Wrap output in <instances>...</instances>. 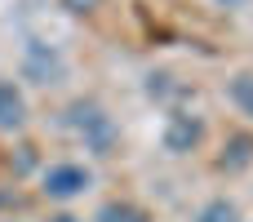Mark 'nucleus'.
<instances>
[{
    "instance_id": "nucleus-1",
    "label": "nucleus",
    "mask_w": 253,
    "mask_h": 222,
    "mask_svg": "<svg viewBox=\"0 0 253 222\" xmlns=\"http://www.w3.org/2000/svg\"><path fill=\"white\" fill-rule=\"evenodd\" d=\"M62 129H67L89 156H98V160H107V156L116 151V142H120L116 120H111V111H107L98 98H76V102H67V107H62Z\"/></svg>"
},
{
    "instance_id": "nucleus-14",
    "label": "nucleus",
    "mask_w": 253,
    "mask_h": 222,
    "mask_svg": "<svg viewBox=\"0 0 253 222\" xmlns=\"http://www.w3.org/2000/svg\"><path fill=\"white\" fill-rule=\"evenodd\" d=\"M49 222H80V218H71V214H58V218H49Z\"/></svg>"
},
{
    "instance_id": "nucleus-5",
    "label": "nucleus",
    "mask_w": 253,
    "mask_h": 222,
    "mask_svg": "<svg viewBox=\"0 0 253 222\" xmlns=\"http://www.w3.org/2000/svg\"><path fill=\"white\" fill-rule=\"evenodd\" d=\"M213 169L227 174V178H240L245 169H253V133L249 129H236V133L222 138V151H218Z\"/></svg>"
},
{
    "instance_id": "nucleus-8",
    "label": "nucleus",
    "mask_w": 253,
    "mask_h": 222,
    "mask_svg": "<svg viewBox=\"0 0 253 222\" xmlns=\"http://www.w3.org/2000/svg\"><path fill=\"white\" fill-rule=\"evenodd\" d=\"M93 222H151V214L142 205H133V200H107Z\"/></svg>"
},
{
    "instance_id": "nucleus-9",
    "label": "nucleus",
    "mask_w": 253,
    "mask_h": 222,
    "mask_svg": "<svg viewBox=\"0 0 253 222\" xmlns=\"http://www.w3.org/2000/svg\"><path fill=\"white\" fill-rule=\"evenodd\" d=\"M196 222H240V205H236V200H227V196H213V200H205V205H200Z\"/></svg>"
},
{
    "instance_id": "nucleus-6",
    "label": "nucleus",
    "mask_w": 253,
    "mask_h": 222,
    "mask_svg": "<svg viewBox=\"0 0 253 222\" xmlns=\"http://www.w3.org/2000/svg\"><path fill=\"white\" fill-rule=\"evenodd\" d=\"M27 120H31V111H27L22 85L9 80V76H0V133H22Z\"/></svg>"
},
{
    "instance_id": "nucleus-13",
    "label": "nucleus",
    "mask_w": 253,
    "mask_h": 222,
    "mask_svg": "<svg viewBox=\"0 0 253 222\" xmlns=\"http://www.w3.org/2000/svg\"><path fill=\"white\" fill-rule=\"evenodd\" d=\"M213 4H218V9H245L249 0H213Z\"/></svg>"
},
{
    "instance_id": "nucleus-11",
    "label": "nucleus",
    "mask_w": 253,
    "mask_h": 222,
    "mask_svg": "<svg viewBox=\"0 0 253 222\" xmlns=\"http://www.w3.org/2000/svg\"><path fill=\"white\" fill-rule=\"evenodd\" d=\"M58 4H62L71 18H89V13H98V9H102V0H58Z\"/></svg>"
},
{
    "instance_id": "nucleus-7",
    "label": "nucleus",
    "mask_w": 253,
    "mask_h": 222,
    "mask_svg": "<svg viewBox=\"0 0 253 222\" xmlns=\"http://www.w3.org/2000/svg\"><path fill=\"white\" fill-rule=\"evenodd\" d=\"M227 102H231L245 120H253V67L236 71V76L227 80Z\"/></svg>"
},
{
    "instance_id": "nucleus-3",
    "label": "nucleus",
    "mask_w": 253,
    "mask_h": 222,
    "mask_svg": "<svg viewBox=\"0 0 253 222\" xmlns=\"http://www.w3.org/2000/svg\"><path fill=\"white\" fill-rule=\"evenodd\" d=\"M200 142H205V116L191 107H169L165 129H160L165 156H191V151H200Z\"/></svg>"
},
{
    "instance_id": "nucleus-12",
    "label": "nucleus",
    "mask_w": 253,
    "mask_h": 222,
    "mask_svg": "<svg viewBox=\"0 0 253 222\" xmlns=\"http://www.w3.org/2000/svg\"><path fill=\"white\" fill-rule=\"evenodd\" d=\"M13 205H18V191H9V187H0V214H4V209H13Z\"/></svg>"
},
{
    "instance_id": "nucleus-4",
    "label": "nucleus",
    "mask_w": 253,
    "mask_h": 222,
    "mask_svg": "<svg viewBox=\"0 0 253 222\" xmlns=\"http://www.w3.org/2000/svg\"><path fill=\"white\" fill-rule=\"evenodd\" d=\"M22 76L31 80V85H62V76H67V58L53 49V44H44V40H27L22 44Z\"/></svg>"
},
{
    "instance_id": "nucleus-10",
    "label": "nucleus",
    "mask_w": 253,
    "mask_h": 222,
    "mask_svg": "<svg viewBox=\"0 0 253 222\" xmlns=\"http://www.w3.org/2000/svg\"><path fill=\"white\" fill-rule=\"evenodd\" d=\"M147 93L151 98H160V102H169V98H182L187 93V85H178L173 76H165V71H151L147 76Z\"/></svg>"
},
{
    "instance_id": "nucleus-2",
    "label": "nucleus",
    "mask_w": 253,
    "mask_h": 222,
    "mask_svg": "<svg viewBox=\"0 0 253 222\" xmlns=\"http://www.w3.org/2000/svg\"><path fill=\"white\" fill-rule=\"evenodd\" d=\"M89 187H93V169L80 165V160H58V165L40 169V196L53 200V205H71Z\"/></svg>"
}]
</instances>
